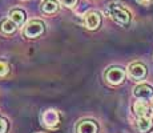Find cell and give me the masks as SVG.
Masks as SVG:
<instances>
[{"mask_svg":"<svg viewBox=\"0 0 153 133\" xmlns=\"http://www.w3.org/2000/svg\"><path fill=\"white\" fill-rule=\"evenodd\" d=\"M108 15L114 23H117L121 27H128L131 24V12L128 10H125L124 7H121L120 4L117 3H111L108 5Z\"/></svg>","mask_w":153,"mask_h":133,"instance_id":"1","label":"cell"},{"mask_svg":"<svg viewBox=\"0 0 153 133\" xmlns=\"http://www.w3.org/2000/svg\"><path fill=\"white\" fill-rule=\"evenodd\" d=\"M44 32H45V24H44L43 20H39V19L28 22L25 24L24 29H23V35L27 39H36V37L42 36Z\"/></svg>","mask_w":153,"mask_h":133,"instance_id":"2","label":"cell"},{"mask_svg":"<svg viewBox=\"0 0 153 133\" xmlns=\"http://www.w3.org/2000/svg\"><path fill=\"white\" fill-rule=\"evenodd\" d=\"M105 79L112 85H119L124 81L125 79V71L120 67H112L105 72Z\"/></svg>","mask_w":153,"mask_h":133,"instance_id":"3","label":"cell"},{"mask_svg":"<svg viewBox=\"0 0 153 133\" xmlns=\"http://www.w3.org/2000/svg\"><path fill=\"white\" fill-rule=\"evenodd\" d=\"M42 121L44 126H47L49 129H55L60 125V114L55 109H48V111H45L43 113Z\"/></svg>","mask_w":153,"mask_h":133,"instance_id":"4","label":"cell"},{"mask_svg":"<svg viewBox=\"0 0 153 133\" xmlns=\"http://www.w3.org/2000/svg\"><path fill=\"white\" fill-rule=\"evenodd\" d=\"M85 27L91 31H96L99 29V27L101 25V15L97 11H89L84 17Z\"/></svg>","mask_w":153,"mask_h":133,"instance_id":"5","label":"cell"},{"mask_svg":"<svg viewBox=\"0 0 153 133\" xmlns=\"http://www.w3.org/2000/svg\"><path fill=\"white\" fill-rule=\"evenodd\" d=\"M76 133H99V124L93 120H83L76 126Z\"/></svg>","mask_w":153,"mask_h":133,"instance_id":"6","label":"cell"},{"mask_svg":"<svg viewBox=\"0 0 153 133\" xmlns=\"http://www.w3.org/2000/svg\"><path fill=\"white\" fill-rule=\"evenodd\" d=\"M148 71H146V67L141 63H133L129 65V75H131L132 79L134 80H143L146 76Z\"/></svg>","mask_w":153,"mask_h":133,"instance_id":"7","label":"cell"},{"mask_svg":"<svg viewBox=\"0 0 153 133\" xmlns=\"http://www.w3.org/2000/svg\"><path fill=\"white\" fill-rule=\"evenodd\" d=\"M133 94L137 99H143V100H148L153 96V88L148 84H140L134 88Z\"/></svg>","mask_w":153,"mask_h":133,"instance_id":"8","label":"cell"},{"mask_svg":"<svg viewBox=\"0 0 153 133\" xmlns=\"http://www.w3.org/2000/svg\"><path fill=\"white\" fill-rule=\"evenodd\" d=\"M17 29L16 23L13 22L12 19H3L0 22V32L5 36H10V35H13Z\"/></svg>","mask_w":153,"mask_h":133,"instance_id":"9","label":"cell"},{"mask_svg":"<svg viewBox=\"0 0 153 133\" xmlns=\"http://www.w3.org/2000/svg\"><path fill=\"white\" fill-rule=\"evenodd\" d=\"M10 17L16 23L17 27H22L25 22V12L23 10H19V8H15V10H11L10 12Z\"/></svg>","mask_w":153,"mask_h":133,"instance_id":"10","label":"cell"},{"mask_svg":"<svg viewBox=\"0 0 153 133\" xmlns=\"http://www.w3.org/2000/svg\"><path fill=\"white\" fill-rule=\"evenodd\" d=\"M153 128V123L151 120V117L146 116V117H140L139 121H137V129L141 133H146L149 132Z\"/></svg>","mask_w":153,"mask_h":133,"instance_id":"11","label":"cell"},{"mask_svg":"<svg viewBox=\"0 0 153 133\" xmlns=\"http://www.w3.org/2000/svg\"><path fill=\"white\" fill-rule=\"evenodd\" d=\"M42 11L44 13L48 15H53L59 11V4L56 0H45L42 5Z\"/></svg>","mask_w":153,"mask_h":133,"instance_id":"12","label":"cell"},{"mask_svg":"<svg viewBox=\"0 0 153 133\" xmlns=\"http://www.w3.org/2000/svg\"><path fill=\"white\" fill-rule=\"evenodd\" d=\"M133 111H134V113H136L139 117L149 116V106L146 105L144 101H137L136 104L133 105Z\"/></svg>","mask_w":153,"mask_h":133,"instance_id":"13","label":"cell"},{"mask_svg":"<svg viewBox=\"0 0 153 133\" xmlns=\"http://www.w3.org/2000/svg\"><path fill=\"white\" fill-rule=\"evenodd\" d=\"M61 4L64 5L65 8H69V10H73V8L77 7L79 0H60Z\"/></svg>","mask_w":153,"mask_h":133,"instance_id":"14","label":"cell"},{"mask_svg":"<svg viewBox=\"0 0 153 133\" xmlns=\"http://www.w3.org/2000/svg\"><path fill=\"white\" fill-rule=\"evenodd\" d=\"M10 73V65L5 61H0V77H4Z\"/></svg>","mask_w":153,"mask_h":133,"instance_id":"15","label":"cell"},{"mask_svg":"<svg viewBox=\"0 0 153 133\" xmlns=\"http://www.w3.org/2000/svg\"><path fill=\"white\" fill-rule=\"evenodd\" d=\"M8 128H10V124L4 117H0V133H7Z\"/></svg>","mask_w":153,"mask_h":133,"instance_id":"16","label":"cell"},{"mask_svg":"<svg viewBox=\"0 0 153 133\" xmlns=\"http://www.w3.org/2000/svg\"><path fill=\"white\" fill-rule=\"evenodd\" d=\"M139 1H140V3H144V4H145V3H149L151 0H139Z\"/></svg>","mask_w":153,"mask_h":133,"instance_id":"17","label":"cell"},{"mask_svg":"<svg viewBox=\"0 0 153 133\" xmlns=\"http://www.w3.org/2000/svg\"><path fill=\"white\" fill-rule=\"evenodd\" d=\"M151 108H152V111H153V101H152V105H151Z\"/></svg>","mask_w":153,"mask_h":133,"instance_id":"18","label":"cell"},{"mask_svg":"<svg viewBox=\"0 0 153 133\" xmlns=\"http://www.w3.org/2000/svg\"><path fill=\"white\" fill-rule=\"evenodd\" d=\"M36 133H44V132H36Z\"/></svg>","mask_w":153,"mask_h":133,"instance_id":"19","label":"cell"}]
</instances>
